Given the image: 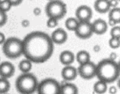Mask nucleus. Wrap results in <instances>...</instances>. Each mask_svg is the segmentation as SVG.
<instances>
[{
    "instance_id": "obj_34",
    "label": "nucleus",
    "mask_w": 120,
    "mask_h": 94,
    "mask_svg": "<svg viewBox=\"0 0 120 94\" xmlns=\"http://www.w3.org/2000/svg\"><path fill=\"white\" fill-rule=\"evenodd\" d=\"M5 40H6V38H5L4 34L2 32H0V44H3Z\"/></svg>"
},
{
    "instance_id": "obj_33",
    "label": "nucleus",
    "mask_w": 120,
    "mask_h": 94,
    "mask_svg": "<svg viewBox=\"0 0 120 94\" xmlns=\"http://www.w3.org/2000/svg\"><path fill=\"white\" fill-rule=\"evenodd\" d=\"M117 53H116L112 52V53L110 54V56H109V59H110V60H113V61H115V60L117 59Z\"/></svg>"
},
{
    "instance_id": "obj_23",
    "label": "nucleus",
    "mask_w": 120,
    "mask_h": 94,
    "mask_svg": "<svg viewBox=\"0 0 120 94\" xmlns=\"http://www.w3.org/2000/svg\"><path fill=\"white\" fill-rule=\"evenodd\" d=\"M11 4L10 2V0H2L0 1V11L4 12V13H6L7 11H8L11 8Z\"/></svg>"
},
{
    "instance_id": "obj_25",
    "label": "nucleus",
    "mask_w": 120,
    "mask_h": 94,
    "mask_svg": "<svg viewBox=\"0 0 120 94\" xmlns=\"http://www.w3.org/2000/svg\"><path fill=\"white\" fill-rule=\"evenodd\" d=\"M109 46L112 49H117L120 46V39L110 38L109 40Z\"/></svg>"
},
{
    "instance_id": "obj_26",
    "label": "nucleus",
    "mask_w": 120,
    "mask_h": 94,
    "mask_svg": "<svg viewBox=\"0 0 120 94\" xmlns=\"http://www.w3.org/2000/svg\"><path fill=\"white\" fill-rule=\"evenodd\" d=\"M46 25L49 28H53L58 25V20L54 18H49L46 22Z\"/></svg>"
},
{
    "instance_id": "obj_6",
    "label": "nucleus",
    "mask_w": 120,
    "mask_h": 94,
    "mask_svg": "<svg viewBox=\"0 0 120 94\" xmlns=\"http://www.w3.org/2000/svg\"><path fill=\"white\" fill-rule=\"evenodd\" d=\"M60 83L53 78H47L39 83L37 94H60Z\"/></svg>"
},
{
    "instance_id": "obj_13",
    "label": "nucleus",
    "mask_w": 120,
    "mask_h": 94,
    "mask_svg": "<svg viewBox=\"0 0 120 94\" xmlns=\"http://www.w3.org/2000/svg\"><path fill=\"white\" fill-rule=\"evenodd\" d=\"M77 75V69L72 65L65 66L61 71V76L63 80L66 82L73 81L76 79Z\"/></svg>"
},
{
    "instance_id": "obj_22",
    "label": "nucleus",
    "mask_w": 120,
    "mask_h": 94,
    "mask_svg": "<svg viewBox=\"0 0 120 94\" xmlns=\"http://www.w3.org/2000/svg\"><path fill=\"white\" fill-rule=\"evenodd\" d=\"M11 84L8 79L0 77V94H7L10 90Z\"/></svg>"
},
{
    "instance_id": "obj_8",
    "label": "nucleus",
    "mask_w": 120,
    "mask_h": 94,
    "mask_svg": "<svg viewBox=\"0 0 120 94\" xmlns=\"http://www.w3.org/2000/svg\"><path fill=\"white\" fill-rule=\"evenodd\" d=\"M75 32L76 36L79 39H86L90 38L94 34L91 23L90 22H79Z\"/></svg>"
},
{
    "instance_id": "obj_11",
    "label": "nucleus",
    "mask_w": 120,
    "mask_h": 94,
    "mask_svg": "<svg viewBox=\"0 0 120 94\" xmlns=\"http://www.w3.org/2000/svg\"><path fill=\"white\" fill-rule=\"evenodd\" d=\"M50 37L53 44H63L68 39V34L63 28H58L51 33Z\"/></svg>"
},
{
    "instance_id": "obj_37",
    "label": "nucleus",
    "mask_w": 120,
    "mask_h": 94,
    "mask_svg": "<svg viewBox=\"0 0 120 94\" xmlns=\"http://www.w3.org/2000/svg\"><path fill=\"white\" fill-rule=\"evenodd\" d=\"M8 94V93H7V94Z\"/></svg>"
},
{
    "instance_id": "obj_5",
    "label": "nucleus",
    "mask_w": 120,
    "mask_h": 94,
    "mask_svg": "<svg viewBox=\"0 0 120 94\" xmlns=\"http://www.w3.org/2000/svg\"><path fill=\"white\" fill-rule=\"evenodd\" d=\"M45 12L49 18H54L58 20L65 15L67 13V6L62 1H50L46 5Z\"/></svg>"
},
{
    "instance_id": "obj_18",
    "label": "nucleus",
    "mask_w": 120,
    "mask_h": 94,
    "mask_svg": "<svg viewBox=\"0 0 120 94\" xmlns=\"http://www.w3.org/2000/svg\"><path fill=\"white\" fill-rule=\"evenodd\" d=\"M108 90V84L102 81L96 82L94 85V91L97 94H104Z\"/></svg>"
},
{
    "instance_id": "obj_16",
    "label": "nucleus",
    "mask_w": 120,
    "mask_h": 94,
    "mask_svg": "<svg viewBox=\"0 0 120 94\" xmlns=\"http://www.w3.org/2000/svg\"><path fill=\"white\" fill-rule=\"evenodd\" d=\"M60 94H78V89L75 84L67 82L65 85L60 86Z\"/></svg>"
},
{
    "instance_id": "obj_15",
    "label": "nucleus",
    "mask_w": 120,
    "mask_h": 94,
    "mask_svg": "<svg viewBox=\"0 0 120 94\" xmlns=\"http://www.w3.org/2000/svg\"><path fill=\"white\" fill-rule=\"evenodd\" d=\"M94 8L99 13H106L110 10L108 0H97L94 3Z\"/></svg>"
},
{
    "instance_id": "obj_21",
    "label": "nucleus",
    "mask_w": 120,
    "mask_h": 94,
    "mask_svg": "<svg viewBox=\"0 0 120 94\" xmlns=\"http://www.w3.org/2000/svg\"><path fill=\"white\" fill-rule=\"evenodd\" d=\"M65 27L70 31H75L77 29L79 21L75 18H69L65 20Z\"/></svg>"
},
{
    "instance_id": "obj_30",
    "label": "nucleus",
    "mask_w": 120,
    "mask_h": 94,
    "mask_svg": "<svg viewBox=\"0 0 120 94\" xmlns=\"http://www.w3.org/2000/svg\"><path fill=\"white\" fill-rule=\"evenodd\" d=\"M30 21L27 20V19H25V20H22V22H21V25L23 27H27L29 25H30Z\"/></svg>"
},
{
    "instance_id": "obj_31",
    "label": "nucleus",
    "mask_w": 120,
    "mask_h": 94,
    "mask_svg": "<svg viewBox=\"0 0 120 94\" xmlns=\"http://www.w3.org/2000/svg\"><path fill=\"white\" fill-rule=\"evenodd\" d=\"M109 93L110 94H116L117 92V89L115 86H112L109 88Z\"/></svg>"
},
{
    "instance_id": "obj_28",
    "label": "nucleus",
    "mask_w": 120,
    "mask_h": 94,
    "mask_svg": "<svg viewBox=\"0 0 120 94\" xmlns=\"http://www.w3.org/2000/svg\"><path fill=\"white\" fill-rule=\"evenodd\" d=\"M108 2H109L110 8H117V6L119 5V1L117 0H109Z\"/></svg>"
},
{
    "instance_id": "obj_3",
    "label": "nucleus",
    "mask_w": 120,
    "mask_h": 94,
    "mask_svg": "<svg viewBox=\"0 0 120 94\" xmlns=\"http://www.w3.org/2000/svg\"><path fill=\"white\" fill-rule=\"evenodd\" d=\"M37 77L31 73H24L20 75L15 81V88L20 94H33L38 86Z\"/></svg>"
},
{
    "instance_id": "obj_2",
    "label": "nucleus",
    "mask_w": 120,
    "mask_h": 94,
    "mask_svg": "<svg viewBox=\"0 0 120 94\" xmlns=\"http://www.w3.org/2000/svg\"><path fill=\"white\" fill-rule=\"evenodd\" d=\"M96 77L107 84L115 82L120 77L118 63L109 58L102 60L96 65Z\"/></svg>"
},
{
    "instance_id": "obj_24",
    "label": "nucleus",
    "mask_w": 120,
    "mask_h": 94,
    "mask_svg": "<svg viewBox=\"0 0 120 94\" xmlns=\"http://www.w3.org/2000/svg\"><path fill=\"white\" fill-rule=\"evenodd\" d=\"M110 35L111 38L120 39V27L116 25L113 27L110 30Z\"/></svg>"
},
{
    "instance_id": "obj_14",
    "label": "nucleus",
    "mask_w": 120,
    "mask_h": 94,
    "mask_svg": "<svg viewBox=\"0 0 120 94\" xmlns=\"http://www.w3.org/2000/svg\"><path fill=\"white\" fill-rule=\"evenodd\" d=\"M75 59V54L72 51L68 50L62 51L59 57L60 62L61 63V64H63L65 66L71 65L74 63Z\"/></svg>"
},
{
    "instance_id": "obj_4",
    "label": "nucleus",
    "mask_w": 120,
    "mask_h": 94,
    "mask_svg": "<svg viewBox=\"0 0 120 94\" xmlns=\"http://www.w3.org/2000/svg\"><path fill=\"white\" fill-rule=\"evenodd\" d=\"M2 51L6 58L15 59L22 55V40L17 37H9L3 44Z\"/></svg>"
},
{
    "instance_id": "obj_12",
    "label": "nucleus",
    "mask_w": 120,
    "mask_h": 94,
    "mask_svg": "<svg viewBox=\"0 0 120 94\" xmlns=\"http://www.w3.org/2000/svg\"><path fill=\"white\" fill-rule=\"evenodd\" d=\"M91 27H92L93 33H95L98 35L105 34L108 30L107 23L101 18L95 20L91 23Z\"/></svg>"
},
{
    "instance_id": "obj_35",
    "label": "nucleus",
    "mask_w": 120,
    "mask_h": 94,
    "mask_svg": "<svg viewBox=\"0 0 120 94\" xmlns=\"http://www.w3.org/2000/svg\"><path fill=\"white\" fill-rule=\"evenodd\" d=\"M108 25H110V26H112V27H115V26H116L117 24L114 21V20H110V19H109V20H108Z\"/></svg>"
},
{
    "instance_id": "obj_17",
    "label": "nucleus",
    "mask_w": 120,
    "mask_h": 94,
    "mask_svg": "<svg viewBox=\"0 0 120 94\" xmlns=\"http://www.w3.org/2000/svg\"><path fill=\"white\" fill-rule=\"evenodd\" d=\"M76 60L79 65L86 63L90 61V54L86 51H79L76 55Z\"/></svg>"
},
{
    "instance_id": "obj_19",
    "label": "nucleus",
    "mask_w": 120,
    "mask_h": 94,
    "mask_svg": "<svg viewBox=\"0 0 120 94\" xmlns=\"http://www.w3.org/2000/svg\"><path fill=\"white\" fill-rule=\"evenodd\" d=\"M32 63L27 59H24L21 60L18 65V68L22 72V74L29 73V72L32 70Z\"/></svg>"
},
{
    "instance_id": "obj_10",
    "label": "nucleus",
    "mask_w": 120,
    "mask_h": 94,
    "mask_svg": "<svg viewBox=\"0 0 120 94\" xmlns=\"http://www.w3.org/2000/svg\"><path fill=\"white\" fill-rule=\"evenodd\" d=\"M14 73L15 67L11 63L5 61L0 64V77L1 78L8 79L13 76Z\"/></svg>"
},
{
    "instance_id": "obj_32",
    "label": "nucleus",
    "mask_w": 120,
    "mask_h": 94,
    "mask_svg": "<svg viewBox=\"0 0 120 94\" xmlns=\"http://www.w3.org/2000/svg\"><path fill=\"white\" fill-rule=\"evenodd\" d=\"M41 8H39V7H36V8H34V10H33V13H34L35 15H39L41 14Z\"/></svg>"
},
{
    "instance_id": "obj_7",
    "label": "nucleus",
    "mask_w": 120,
    "mask_h": 94,
    "mask_svg": "<svg viewBox=\"0 0 120 94\" xmlns=\"http://www.w3.org/2000/svg\"><path fill=\"white\" fill-rule=\"evenodd\" d=\"M96 65L89 61L86 63L79 65L77 70V74L79 75V76L83 78L84 79H91L94 77H96Z\"/></svg>"
},
{
    "instance_id": "obj_9",
    "label": "nucleus",
    "mask_w": 120,
    "mask_h": 94,
    "mask_svg": "<svg viewBox=\"0 0 120 94\" xmlns=\"http://www.w3.org/2000/svg\"><path fill=\"white\" fill-rule=\"evenodd\" d=\"M75 16L79 22H90L93 16L92 9L86 5H82L77 8Z\"/></svg>"
},
{
    "instance_id": "obj_36",
    "label": "nucleus",
    "mask_w": 120,
    "mask_h": 94,
    "mask_svg": "<svg viewBox=\"0 0 120 94\" xmlns=\"http://www.w3.org/2000/svg\"><path fill=\"white\" fill-rule=\"evenodd\" d=\"M100 50H101V46L99 45H95L94 46V52L98 53V52L100 51Z\"/></svg>"
},
{
    "instance_id": "obj_29",
    "label": "nucleus",
    "mask_w": 120,
    "mask_h": 94,
    "mask_svg": "<svg viewBox=\"0 0 120 94\" xmlns=\"http://www.w3.org/2000/svg\"><path fill=\"white\" fill-rule=\"evenodd\" d=\"M10 2H11V6H17L22 3V1L21 0H20V1L19 0H14V1L10 0Z\"/></svg>"
},
{
    "instance_id": "obj_20",
    "label": "nucleus",
    "mask_w": 120,
    "mask_h": 94,
    "mask_svg": "<svg viewBox=\"0 0 120 94\" xmlns=\"http://www.w3.org/2000/svg\"><path fill=\"white\" fill-rule=\"evenodd\" d=\"M108 18L110 20H114L117 24H119L120 23V8L119 7L110 8L109 11Z\"/></svg>"
},
{
    "instance_id": "obj_27",
    "label": "nucleus",
    "mask_w": 120,
    "mask_h": 94,
    "mask_svg": "<svg viewBox=\"0 0 120 94\" xmlns=\"http://www.w3.org/2000/svg\"><path fill=\"white\" fill-rule=\"evenodd\" d=\"M8 17L6 13H4L0 11V27L4 26L7 21Z\"/></svg>"
},
{
    "instance_id": "obj_1",
    "label": "nucleus",
    "mask_w": 120,
    "mask_h": 94,
    "mask_svg": "<svg viewBox=\"0 0 120 94\" xmlns=\"http://www.w3.org/2000/svg\"><path fill=\"white\" fill-rule=\"evenodd\" d=\"M22 55L32 63H44L52 56L54 44L50 36L41 31L27 34L22 40Z\"/></svg>"
}]
</instances>
